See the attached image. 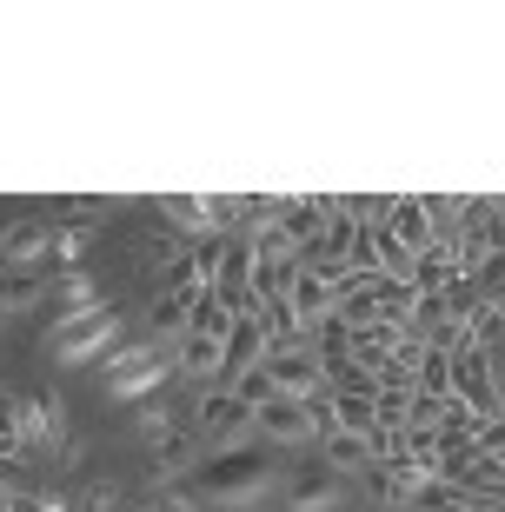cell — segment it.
Here are the masks:
<instances>
[{
    "label": "cell",
    "instance_id": "7",
    "mask_svg": "<svg viewBox=\"0 0 505 512\" xmlns=\"http://www.w3.org/2000/svg\"><path fill=\"white\" fill-rule=\"evenodd\" d=\"M452 399L472 406L486 426L505 419V393H499V373H492V353H479V346H459L452 353Z\"/></svg>",
    "mask_w": 505,
    "mask_h": 512
},
{
    "label": "cell",
    "instance_id": "16",
    "mask_svg": "<svg viewBox=\"0 0 505 512\" xmlns=\"http://www.w3.org/2000/svg\"><path fill=\"white\" fill-rule=\"evenodd\" d=\"M286 506H293V512H326V506H339V473H333V466H306V473H293Z\"/></svg>",
    "mask_w": 505,
    "mask_h": 512
},
{
    "label": "cell",
    "instance_id": "23",
    "mask_svg": "<svg viewBox=\"0 0 505 512\" xmlns=\"http://www.w3.org/2000/svg\"><path fill=\"white\" fill-rule=\"evenodd\" d=\"M160 393H167V386H160ZM160 393H147V406H140V439H147V446H160L167 433H180V426H173V406Z\"/></svg>",
    "mask_w": 505,
    "mask_h": 512
},
{
    "label": "cell",
    "instance_id": "21",
    "mask_svg": "<svg viewBox=\"0 0 505 512\" xmlns=\"http://www.w3.org/2000/svg\"><path fill=\"white\" fill-rule=\"evenodd\" d=\"M40 293H47L40 266H27V273H7V280H0V306H7V313H27V306H34Z\"/></svg>",
    "mask_w": 505,
    "mask_h": 512
},
{
    "label": "cell",
    "instance_id": "9",
    "mask_svg": "<svg viewBox=\"0 0 505 512\" xmlns=\"http://www.w3.org/2000/svg\"><path fill=\"white\" fill-rule=\"evenodd\" d=\"M260 373L273 380V393H280V399H313V393H326V366H319L313 346H300V353H266Z\"/></svg>",
    "mask_w": 505,
    "mask_h": 512
},
{
    "label": "cell",
    "instance_id": "13",
    "mask_svg": "<svg viewBox=\"0 0 505 512\" xmlns=\"http://www.w3.org/2000/svg\"><path fill=\"white\" fill-rule=\"evenodd\" d=\"M107 300H113L107 286H94L80 266H67V273L54 280V293H47V320H54V326L60 320H80V313H94V306H107Z\"/></svg>",
    "mask_w": 505,
    "mask_h": 512
},
{
    "label": "cell",
    "instance_id": "2",
    "mask_svg": "<svg viewBox=\"0 0 505 512\" xmlns=\"http://www.w3.org/2000/svg\"><path fill=\"white\" fill-rule=\"evenodd\" d=\"M173 373H180V346L173 340H133L100 366V386H107V399H147V393H160Z\"/></svg>",
    "mask_w": 505,
    "mask_h": 512
},
{
    "label": "cell",
    "instance_id": "4",
    "mask_svg": "<svg viewBox=\"0 0 505 512\" xmlns=\"http://www.w3.org/2000/svg\"><path fill=\"white\" fill-rule=\"evenodd\" d=\"M20 406V433H27V453H47L54 466H74V426H67V399L54 386H34V393H14Z\"/></svg>",
    "mask_w": 505,
    "mask_h": 512
},
{
    "label": "cell",
    "instance_id": "20",
    "mask_svg": "<svg viewBox=\"0 0 505 512\" xmlns=\"http://www.w3.org/2000/svg\"><path fill=\"white\" fill-rule=\"evenodd\" d=\"M412 393H426V399H439V406H452V353H432V346H426Z\"/></svg>",
    "mask_w": 505,
    "mask_h": 512
},
{
    "label": "cell",
    "instance_id": "5",
    "mask_svg": "<svg viewBox=\"0 0 505 512\" xmlns=\"http://www.w3.org/2000/svg\"><path fill=\"white\" fill-rule=\"evenodd\" d=\"M412 293L406 280H379V273H366V280H346V293H339V320L346 326H412Z\"/></svg>",
    "mask_w": 505,
    "mask_h": 512
},
{
    "label": "cell",
    "instance_id": "17",
    "mask_svg": "<svg viewBox=\"0 0 505 512\" xmlns=\"http://www.w3.org/2000/svg\"><path fill=\"white\" fill-rule=\"evenodd\" d=\"M187 326H193V300L187 293H160V300L147 306V340H187Z\"/></svg>",
    "mask_w": 505,
    "mask_h": 512
},
{
    "label": "cell",
    "instance_id": "19",
    "mask_svg": "<svg viewBox=\"0 0 505 512\" xmlns=\"http://www.w3.org/2000/svg\"><path fill=\"white\" fill-rule=\"evenodd\" d=\"M319 446H326V466H333V473H366V466L379 459V453H373V439L346 433V426H339V433H326Z\"/></svg>",
    "mask_w": 505,
    "mask_h": 512
},
{
    "label": "cell",
    "instance_id": "22",
    "mask_svg": "<svg viewBox=\"0 0 505 512\" xmlns=\"http://www.w3.org/2000/svg\"><path fill=\"white\" fill-rule=\"evenodd\" d=\"M120 499H127V493H120L113 479H87V486H80V493L67 499V512H127Z\"/></svg>",
    "mask_w": 505,
    "mask_h": 512
},
{
    "label": "cell",
    "instance_id": "24",
    "mask_svg": "<svg viewBox=\"0 0 505 512\" xmlns=\"http://www.w3.org/2000/svg\"><path fill=\"white\" fill-rule=\"evenodd\" d=\"M127 512H193V493H187V486H160V493L133 499Z\"/></svg>",
    "mask_w": 505,
    "mask_h": 512
},
{
    "label": "cell",
    "instance_id": "28",
    "mask_svg": "<svg viewBox=\"0 0 505 512\" xmlns=\"http://www.w3.org/2000/svg\"><path fill=\"white\" fill-rule=\"evenodd\" d=\"M14 512H67V493H34V486H27V493L14 499Z\"/></svg>",
    "mask_w": 505,
    "mask_h": 512
},
{
    "label": "cell",
    "instance_id": "14",
    "mask_svg": "<svg viewBox=\"0 0 505 512\" xmlns=\"http://www.w3.org/2000/svg\"><path fill=\"white\" fill-rule=\"evenodd\" d=\"M153 207H160V220H167L173 233H180V240H206V233H220V213H213V200H193V193H160V200H153Z\"/></svg>",
    "mask_w": 505,
    "mask_h": 512
},
{
    "label": "cell",
    "instance_id": "11",
    "mask_svg": "<svg viewBox=\"0 0 505 512\" xmlns=\"http://www.w3.org/2000/svg\"><path fill=\"white\" fill-rule=\"evenodd\" d=\"M253 433H260L266 446H319L306 399H266L260 413H253Z\"/></svg>",
    "mask_w": 505,
    "mask_h": 512
},
{
    "label": "cell",
    "instance_id": "1",
    "mask_svg": "<svg viewBox=\"0 0 505 512\" xmlns=\"http://www.w3.org/2000/svg\"><path fill=\"white\" fill-rule=\"evenodd\" d=\"M280 479V453L273 446H233V453H213L206 466H193L187 493L206 506H253Z\"/></svg>",
    "mask_w": 505,
    "mask_h": 512
},
{
    "label": "cell",
    "instance_id": "18",
    "mask_svg": "<svg viewBox=\"0 0 505 512\" xmlns=\"http://www.w3.org/2000/svg\"><path fill=\"white\" fill-rule=\"evenodd\" d=\"M386 233H393L412 260L432 247V220H426V207H419V200H393V213H386Z\"/></svg>",
    "mask_w": 505,
    "mask_h": 512
},
{
    "label": "cell",
    "instance_id": "26",
    "mask_svg": "<svg viewBox=\"0 0 505 512\" xmlns=\"http://www.w3.org/2000/svg\"><path fill=\"white\" fill-rule=\"evenodd\" d=\"M233 393H240V399H246V406H253V413H260L266 399H280V393H273V380H266L260 366H253V373H246V380H240V386H233Z\"/></svg>",
    "mask_w": 505,
    "mask_h": 512
},
{
    "label": "cell",
    "instance_id": "27",
    "mask_svg": "<svg viewBox=\"0 0 505 512\" xmlns=\"http://www.w3.org/2000/svg\"><path fill=\"white\" fill-rule=\"evenodd\" d=\"M479 459H486V466H499V473H505V419H492L486 433H479Z\"/></svg>",
    "mask_w": 505,
    "mask_h": 512
},
{
    "label": "cell",
    "instance_id": "8",
    "mask_svg": "<svg viewBox=\"0 0 505 512\" xmlns=\"http://www.w3.org/2000/svg\"><path fill=\"white\" fill-rule=\"evenodd\" d=\"M213 300L240 320V313H253V240L246 233H226V253H220V280H213Z\"/></svg>",
    "mask_w": 505,
    "mask_h": 512
},
{
    "label": "cell",
    "instance_id": "25",
    "mask_svg": "<svg viewBox=\"0 0 505 512\" xmlns=\"http://www.w3.org/2000/svg\"><path fill=\"white\" fill-rule=\"evenodd\" d=\"M472 280H479V293H486V300H492V306H499V313H505V253H492V260L479 266Z\"/></svg>",
    "mask_w": 505,
    "mask_h": 512
},
{
    "label": "cell",
    "instance_id": "15",
    "mask_svg": "<svg viewBox=\"0 0 505 512\" xmlns=\"http://www.w3.org/2000/svg\"><path fill=\"white\" fill-rule=\"evenodd\" d=\"M286 300H293L300 326L313 333V326L326 320V313H339V286H333V280H319V273H306V266H300V280H293V293H286Z\"/></svg>",
    "mask_w": 505,
    "mask_h": 512
},
{
    "label": "cell",
    "instance_id": "12",
    "mask_svg": "<svg viewBox=\"0 0 505 512\" xmlns=\"http://www.w3.org/2000/svg\"><path fill=\"white\" fill-rule=\"evenodd\" d=\"M200 446H206V439L193 433V426H180V433H167V439H160V446L147 453V473H140V479H147L153 493H160V486H173L180 473H193V466H200Z\"/></svg>",
    "mask_w": 505,
    "mask_h": 512
},
{
    "label": "cell",
    "instance_id": "3",
    "mask_svg": "<svg viewBox=\"0 0 505 512\" xmlns=\"http://www.w3.org/2000/svg\"><path fill=\"white\" fill-rule=\"evenodd\" d=\"M127 340V300H107L94 313H80V320H60L54 326V353L60 366H87V360H113Z\"/></svg>",
    "mask_w": 505,
    "mask_h": 512
},
{
    "label": "cell",
    "instance_id": "6",
    "mask_svg": "<svg viewBox=\"0 0 505 512\" xmlns=\"http://www.w3.org/2000/svg\"><path fill=\"white\" fill-rule=\"evenodd\" d=\"M193 433H200L206 446L233 453V446H246V433H253V406H246L233 386H206L200 406H193Z\"/></svg>",
    "mask_w": 505,
    "mask_h": 512
},
{
    "label": "cell",
    "instance_id": "10",
    "mask_svg": "<svg viewBox=\"0 0 505 512\" xmlns=\"http://www.w3.org/2000/svg\"><path fill=\"white\" fill-rule=\"evenodd\" d=\"M54 253V227L40 220V213H14L7 227H0V260H7V273H27V266H40Z\"/></svg>",
    "mask_w": 505,
    "mask_h": 512
}]
</instances>
